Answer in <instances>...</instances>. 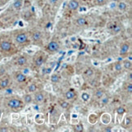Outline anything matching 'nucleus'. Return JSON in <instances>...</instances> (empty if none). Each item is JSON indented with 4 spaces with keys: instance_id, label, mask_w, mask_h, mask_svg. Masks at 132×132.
I'll list each match as a JSON object with an SVG mask.
<instances>
[{
    "instance_id": "obj_1",
    "label": "nucleus",
    "mask_w": 132,
    "mask_h": 132,
    "mask_svg": "<svg viewBox=\"0 0 132 132\" xmlns=\"http://www.w3.org/2000/svg\"><path fill=\"white\" fill-rule=\"evenodd\" d=\"M12 44L8 41H2L0 42V50L3 53H8L12 50Z\"/></svg>"
},
{
    "instance_id": "obj_2",
    "label": "nucleus",
    "mask_w": 132,
    "mask_h": 132,
    "mask_svg": "<svg viewBox=\"0 0 132 132\" xmlns=\"http://www.w3.org/2000/svg\"><path fill=\"white\" fill-rule=\"evenodd\" d=\"M21 105H22V102L18 99H16V98L10 99L9 101H8V106L9 107L10 109H13V110L19 109L21 107Z\"/></svg>"
},
{
    "instance_id": "obj_3",
    "label": "nucleus",
    "mask_w": 132,
    "mask_h": 132,
    "mask_svg": "<svg viewBox=\"0 0 132 132\" xmlns=\"http://www.w3.org/2000/svg\"><path fill=\"white\" fill-rule=\"evenodd\" d=\"M16 41L19 44H24L28 41V37L25 33H20L15 38Z\"/></svg>"
},
{
    "instance_id": "obj_4",
    "label": "nucleus",
    "mask_w": 132,
    "mask_h": 132,
    "mask_svg": "<svg viewBox=\"0 0 132 132\" xmlns=\"http://www.w3.org/2000/svg\"><path fill=\"white\" fill-rule=\"evenodd\" d=\"M59 48H60V45H59L56 41H51L47 45L48 50L51 51V52H52V53L57 52V51L59 50Z\"/></svg>"
},
{
    "instance_id": "obj_5",
    "label": "nucleus",
    "mask_w": 132,
    "mask_h": 132,
    "mask_svg": "<svg viewBox=\"0 0 132 132\" xmlns=\"http://www.w3.org/2000/svg\"><path fill=\"white\" fill-rule=\"evenodd\" d=\"M68 7L71 11H76L79 7V3L77 0H71L69 3H68Z\"/></svg>"
},
{
    "instance_id": "obj_6",
    "label": "nucleus",
    "mask_w": 132,
    "mask_h": 132,
    "mask_svg": "<svg viewBox=\"0 0 132 132\" xmlns=\"http://www.w3.org/2000/svg\"><path fill=\"white\" fill-rule=\"evenodd\" d=\"M129 49H130V44L128 43V42H125L122 45V47H121L120 54L121 55H125V54H126L128 51H129Z\"/></svg>"
},
{
    "instance_id": "obj_7",
    "label": "nucleus",
    "mask_w": 132,
    "mask_h": 132,
    "mask_svg": "<svg viewBox=\"0 0 132 132\" xmlns=\"http://www.w3.org/2000/svg\"><path fill=\"white\" fill-rule=\"evenodd\" d=\"M10 84V80L9 79H3L0 81V88L1 89H5L9 86Z\"/></svg>"
},
{
    "instance_id": "obj_8",
    "label": "nucleus",
    "mask_w": 132,
    "mask_h": 132,
    "mask_svg": "<svg viewBox=\"0 0 132 132\" xmlns=\"http://www.w3.org/2000/svg\"><path fill=\"white\" fill-rule=\"evenodd\" d=\"M16 80L18 83H23L26 80V76L22 73H17L16 75Z\"/></svg>"
},
{
    "instance_id": "obj_9",
    "label": "nucleus",
    "mask_w": 132,
    "mask_h": 132,
    "mask_svg": "<svg viewBox=\"0 0 132 132\" xmlns=\"http://www.w3.org/2000/svg\"><path fill=\"white\" fill-rule=\"evenodd\" d=\"M26 62H27V59H26L25 56H21V57H20L18 59H17V65L18 66H24V65L26 64Z\"/></svg>"
},
{
    "instance_id": "obj_10",
    "label": "nucleus",
    "mask_w": 132,
    "mask_h": 132,
    "mask_svg": "<svg viewBox=\"0 0 132 132\" xmlns=\"http://www.w3.org/2000/svg\"><path fill=\"white\" fill-rule=\"evenodd\" d=\"M75 96H76V93L74 92V91H73V90L68 91L67 92L65 93V97H66V99H68V100L74 99Z\"/></svg>"
},
{
    "instance_id": "obj_11",
    "label": "nucleus",
    "mask_w": 132,
    "mask_h": 132,
    "mask_svg": "<svg viewBox=\"0 0 132 132\" xmlns=\"http://www.w3.org/2000/svg\"><path fill=\"white\" fill-rule=\"evenodd\" d=\"M23 6V1L22 0H16L13 3V7L16 10H20Z\"/></svg>"
},
{
    "instance_id": "obj_12",
    "label": "nucleus",
    "mask_w": 132,
    "mask_h": 132,
    "mask_svg": "<svg viewBox=\"0 0 132 132\" xmlns=\"http://www.w3.org/2000/svg\"><path fill=\"white\" fill-rule=\"evenodd\" d=\"M41 37H42V34L39 31H36L32 36V38L34 41H38L41 39Z\"/></svg>"
},
{
    "instance_id": "obj_13",
    "label": "nucleus",
    "mask_w": 132,
    "mask_h": 132,
    "mask_svg": "<svg viewBox=\"0 0 132 132\" xmlns=\"http://www.w3.org/2000/svg\"><path fill=\"white\" fill-rule=\"evenodd\" d=\"M77 24H78L79 26H83L87 24V20L83 17H80L77 20Z\"/></svg>"
},
{
    "instance_id": "obj_14",
    "label": "nucleus",
    "mask_w": 132,
    "mask_h": 132,
    "mask_svg": "<svg viewBox=\"0 0 132 132\" xmlns=\"http://www.w3.org/2000/svg\"><path fill=\"white\" fill-rule=\"evenodd\" d=\"M35 100H36V101H38V102L42 101L44 100V95L41 92L37 93V94L35 95Z\"/></svg>"
},
{
    "instance_id": "obj_15",
    "label": "nucleus",
    "mask_w": 132,
    "mask_h": 132,
    "mask_svg": "<svg viewBox=\"0 0 132 132\" xmlns=\"http://www.w3.org/2000/svg\"><path fill=\"white\" fill-rule=\"evenodd\" d=\"M117 7H118L119 10L125 11L127 8V4H126V3H124V2H120V3H118V5H117Z\"/></svg>"
},
{
    "instance_id": "obj_16",
    "label": "nucleus",
    "mask_w": 132,
    "mask_h": 132,
    "mask_svg": "<svg viewBox=\"0 0 132 132\" xmlns=\"http://www.w3.org/2000/svg\"><path fill=\"white\" fill-rule=\"evenodd\" d=\"M123 66H124V67L126 68V69H131V66H132V64H131V61L130 60H125L123 62Z\"/></svg>"
},
{
    "instance_id": "obj_17",
    "label": "nucleus",
    "mask_w": 132,
    "mask_h": 132,
    "mask_svg": "<svg viewBox=\"0 0 132 132\" xmlns=\"http://www.w3.org/2000/svg\"><path fill=\"white\" fill-rule=\"evenodd\" d=\"M43 62H44V59L42 57H38V59H36V61H35V64L38 66H42V65L43 64Z\"/></svg>"
},
{
    "instance_id": "obj_18",
    "label": "nucleus",
    "mask_w": 132,
    "mask_h": 132,
    "mask_svg": "<svg viewBox=\"0 0 132 132\" xmlns=\"http://www.w3.org/2000/svg\"><path fill=\"white\" fill-rule=\"evenodd\" d=\"M51 81L52 83H58L60 81V76L58 75H56V74L52 75L51 77Z\"/></svg>"
},
{
    "instance_id": "obj_19",
    "label": "nucleus",
    "mask_w": 132,
    "mask_h": 132,
    "mask_svg": "<svg viewBox=\"0 0 132 132\" xmlns=\"http://www.w3.org/2000/svg\"><path fill=\"white\" fill-rule=\"evenodd\" d=\"M114 69H115V71H121L122 69V65L121 62H117L115 63V65H114Z\"/></svg>"
},
{
    "instance_id": "obj_20",
    "label": "nucleus",
    "mask_w": 132,
    "mask_h": 132,
    "mask_svg": "<svg viewBox=\"0 0 132 132\" xmlns=\"http://www.w3.org/2000/svg\"><path fill=\"white\" fill-rule=\"evenodd\" d=\"M104 95V90H102V89H99V90H97V92H95V96L98 98H102Z\"/></svg>"
},
{
    "instance_id": "obj_21",
    "label": "nucleus",
    "mask_w": 132,
    "mask_h": 132,
    "mask_svg": "<svg viewBox=\"0 0 132 132\" xmlns=\"http://www.w3.org/2000/svg\"><path fill=\"white\" fill-rule=\"evenodd\" d=\"M28 90L29 92H35L37 90V86H36V84H30L29 86V88H28Z\"/></svg>"
},
{
    "instance_id": "obj_22",
    "label": "nucleus",
    "mask_w": 132,
    "mask_h": 132,
    "mask_svg": "<svg viewBox=\"0 0 132 132\" xmlns=\"http://www.w3.org/2000/svg\"><path fill=\"white\" fill-rule=\"evenodd\" d=\"M81 97H82V101H87L89 99H90V95H89L88 93H87V92H84V93H82V94Z\"/></svg>"
},
{
    "instance_id": "obj_23",
    "label": "nucleus",
    "mask_w": 132,
    "mask_h": 132,
    "mask_svg": "<svg viewBox=\"0 0 132 132\" xmlns=\"http://www.w3.org/2000/svg\"><path fill=\"white\" fill-rule=\"evenodd\" d=\"M25 103H30V102L32 101V96L30 94H26L25 96Z\"/></svg>"
},
{
    "instance_id": "obj_24",
    "label": "nucleus",
    "mask_w": 132,
    "mask_h": 132,
    "mask_svg": "<svg viewBox=\"0 0 132 132\" xmlns=\"http://www.w3.org/2000/svg\"><path fill=\"white\" fill-rule=\"evenodd\" d=\"M121 30H122V28H121L120 25H115L113 29V32L114 33H118Z\"/></svg>"
},
{
    "instance_id": "obj_25",
    "label": "nucleus",
    "mask_w": 132,
    "mask_h": 132,
    "mask_svg": "<svg viewBox=\"0 0 132 132\" xmlns=\"http://www.w3.org/2000/svg\"><path fill=\"white\" fill-rule=\"evenodd\" d=\"M75 131L77 132H81L83 131V126L82 124H78L75 126Z\"/></svg>"
},
{
    "instance_id": "obj_26",
    "label": "nucleus",
    "mask_w": 132,
    "mask_h": 132,
    "mask_svg": "<svg viewBox=\"0 0 132 132\" xmlns=\"http://www.w3.org/2000/svg\"><path fill=\"white\" fill-rule=\"evenodd\" d=\"M69 104L68 103L67 101H62L61 103H60V106L63 109H67L68 107H69Z\"/></svg>"
},
{
    "instance_id": "obj_27",
    "label": "nucleus",
    "mask_w": 132,
    "mask_h": 132,
    "mask_svg": "<svg viewBox=\"0 0 132 132\" xmlns=\"http://www.w3.org/2000/svg\"><path fill=\"white\" fill-rule=\"evenodd\" d=\"M85 74L87 75V76H91V75H93V71H92L91 68H89V69H87V71H86Z\"/></svg>"
},
{
    "instance_id": "obj_28",
    "label": "nucleus",
    "mask_w": 132,
    "mask_h": 132,
    "mask_svg": "<svg viewBox=\"0 0 132 132\" xmlns=\"http://www.w3.org/2000/svg\"><path fill=\"white\" fill-rule=\"evenodd\" d=\"M117 113L118 114H123L125 113V109L122 108V107H119L117 110Z\"/></svg>"
},
{
    "instance_id": "obj_29",
    "label": "nucleus",
    "mask_w": 132,
    "mask_h": 132,
    "mask_svg": "<svg viewBox=\"0 0 132 132\" xmlns=\"http://www.w3.org/2000/svg\"><path fill=\"white\" fill-rule=\"evenodd\" d=\"M96 3L98 5L102 6V5H104L106 3V0H96Z\"/></svg>"
},
{
    "instance_id": "obj_30",
    "label": "nucleus",
    "mask_w": 132,
    "mask_h": 132,
    "mask_svg": "<svg viewBox=\"0 0 132 132\" xmlns=\"http://www.w3.org/2000/svg\"><path fill=\"white\" fill-rule=\"evenodd\" d=\"M126 90H127V92L129 93L132 92V84H130L129 85L127 86V88H126Z\"/></svg>"
},
{
    "instance_id": "obj_31",
    "label": "nucleus",
    "mask_w": 132,
    "mask_h": 132,
    "mask_svg": "<svg viewBox=\"0 0 132 132\" xmlns=\"http://www.w3.org/2000/svg\"><path fill=\"white\" fill-rule=\"evenodd\" d=\"M102 103H103V104H107V103H108V98H107V97L103 98V99H102Z\"/></svg>"
},
{
    "instance_id": "obj_32",
    "label": "nucleus",
    "mask_w": 132,
    "mask_h": 132,
    "mask_svg": "<svg viewBox=\"0 0 132 132\" xmlns=\"http://www.w3.org/2000/svg\"><path fill=\"white\" fill-rule=\"evenodd\" d=\"M8 128H5V127L0 128V132H8Z\"/></svg>"
},
{
    "instance_id": "obj_33",
    "label": "nucleus",
    "mask_w": 132,
    "mask_h": 132,
    "mask_svg": "<svg viewBox=\"0 0 132 132\" xmlns=\"http://www.w3.org/2000/svg\"><path fill=\"white\" fill-rule=\"evenodd\" d=\"M46 74H49L50 72L51 71V68H47V69H46Z\"/></svg>"
},
{
    "instance_id": "obj_34",
    "label": "nucleus",
    "mask_w": 132,
    "mask_h": 132,
    "mask_svg": "<svg viewBox=\"0 0 132 132\" xmlns=\"http://www.w3.org/2000/svg\"><path fill=\"white\" fill-rule=\"evenodd\" d=\"M112 131V130H111V128H106V129H105L104 130V131H107V132H110V131Z\"/></svg>"
},
{
    "instance_id": "obj_35",
    "label": "nucleus",
    "mask_w": 132,
    "mask_h": 132,
    "mask_svg": "<svg viewBox=\"0 0 132 132\" xmlns=\"http://www.w3.org/2000/svg\"><path fill=\"white\" fill-rule=\"evenodd\" d=\"M57 1H58V0H50V2H51V3H56Z\"/></svg>"
},
{
    "instance_id": "obj_36",
    "label": "nucleus",
    "mask_w": 132,
    "mask_h": 132,
    "mask_svg": "<svg viewBox=\"0 0 132 132\" xmlns=\"http://www.w3.org/2000/svg\"><path fill=\"white\" fill-rule=\"evenodd\" d=\"M129 78H130V80H132V75H131V73H130V75H129Z\"/></svg>"
},
{
    "instance_id": "obj_37",
    "label": "nucleus",
    "mask_w": 132,
    "mask_h": 132,
    "mask_svg": "<svg viewBox=\"0 0 132 132\" xmlns=\"http://www.w3.org/2000/svg\"><path fill=\"white\" fill-rule=\"evenodd\" d=\"M2 59H3V56L1 55V54H0V61L2 60Z\"/></svg>"
},
{
    "instance_id": "obj_38",
    "label": "nucleus",
    "mask_w": 132,
    "mask_h": 132,
    "mask_svg": "<svg viewBox=\"0 0 132 132\" xmlns=\"http://www.w3.org/2000/svg\"><path fill=\"white\" fill-rule=\"evenodd\" d=\"M113 1H117V0H113Z\"/></svg>"
},
{
    "instance_id": "obj_39",
    "label": "nucleus",
    "mask_w": 132,
    "mask_h": 132,
    "mask_svg": "<svg viewBox=\"0 0 132 132\" xmlns=\"http://www.w3.org/2000/svg\"><path fill=\"white\" fill-rule=\"evenodd\" d=\"M127 1H128V0H127Z\"/></svg>"
}]
</instances>
